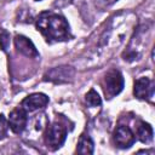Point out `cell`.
I'll list each match as a JSON object with an SVG mask.
<instances>
[{
	"mask_svg": "<svg viewBox=\"0 0 155 155\" xmlns=\"http://www.w3.org/2000/svg\"><path fill=\"white\" fill-rule=\"evenodd\" d=\"M36 28L46 41L57 42L70 39L69 24L64 17L53 12H42L36 18Z\"/></svg>",
	"mask_w": 155,
	"mask_h": 155,
	"instance_id": "1",
	"label": "cell"
},
{
	"mask_svg": "<svg viewBox=\"0 0 155 155\" xmlns=\"http://www.w3.org/2000/svg\"><path fill=\"white\" fill-rule=\"evenodd\" d=\"M124 88V78L116 69L109 70L103 80V90L107 98H113L119 94Z\"/></svg>",
	"mask_w": 155,
	"mask_h": 155,
	"instance_id": "2",
	"label": "cell"
},
{
	"mask_svg": "<svg viewBox=\"0 0 155 155\" xmlns=\"http://www.w3.org/2000/svg\"><path fill=\"white\" fill-rule=\"evenodd\" d=\"M67 137V130L63 125L54 122L53 125H51L47 128L46 136H45V142L47 144V147H50L51 149H57L59 148Z\"/></svg>",
	"mask_w": 155,
	"mask_h": 155,
	"instance_id": "3",
	"label": "cell"
},
{
	"mask_svg": "<svg viewBox=\"0 0 155 155\" xmlns=\"http://www.w3.org/2000/svg\"><path fill=\"white\" fill-rule=\"evenodd\" d=\"M28 122V117H27V111L22 108L18 107L16 109H13L10 113V117H8V127L11 128V131L13 133H22L27 126Z\"/></svg>",
	"mask_w": 155,
	"mask_h": 155,
	"instance_id": "4",
	"label": "cell"
},
{
	"mask_svg": "<svg viewBox=\"0 0 155 155\" xmlns=\"http://www.w3.org/2000/svg\"><path fill=\"white\" fill-rule=\"evenodd\" d=\"M134 140H136V137L130 127L124 125H120L116 127L114 132V142L116 147L121 149H126V148H130L134 143Z\"/></svg>",
	"mask_w": 155,
	"mask_h": 155,
	"instance_id": "5",
	"label": "cell"
},
{
	"mask_svg": "<svg viewBox=\"0 0 155 155\" xmlns=\"http://www.w3.org/2000/svg\"><path fill=\"white\" fill-rule=\"evenodd\" d=\"M74 76V69L71 67H57L48 70L45 74V80H50L53 82H68Z\"/></svg>",
	"mask_w": 155,
	"mask_h": 155,
	"instance_id": "6",
	"label": "cell"
},
{
	"mask_svg": "<svg viewBox=\"0 0 155 155\" xmlns=\"http://www.w3.org/2000/svg\"><path fill=\"white\" fill-rule=\"evenodd\" d=\"M48 103V97L44 93H33L29 94L28 97H25L22 101L21 107L25 110V111H34L38 109H42L47 105Z\"/></svg>",
	"mask_w": 155,
	"mask_h": 155,
	"instance_id": "7",
	"label": "cell"
},
{
	"mask_svg": "<svg viewBox=\"0 0 155 155\" xmlns=\"http://www.w3.org/2000/svg\"><path fill=\"white\" fill-rule=\"evenodd\" d=\"M153 82L151 80H149L148 78H139L136 80L134 82V88H133V93L137 98L139 99H148L153 96Z\"/></svg>",
	"mask_w": 155,
	"mask_h": 155,
	"instance_id": "8",
	"label": "cell"
},
{
	"mask_svg": "<svg viewBox=\"0 0 155 155\" xmlns=\"http://www.w3.org/2000/svg\"><path fill=\"white\" fill-rule=\"evenodd\" d=\"M15 45L18 52H21L22 54L27 56V57H33L36 58L39 56L34 44L31 42V40H29L28 38H25L24 35H16L15 36Z\"/></svg>",
	"mask_w": 155,
	"mask_h": 155,
	"instance_id": "9",
	"label": "cell"
},
{
	"mask_svg": "<svg viewBox=\"0 0 155 155\" xmlns=\"http://www.w3.org/2000/svg\"><path fill=\"white\" fill-rule=\"evenodd\" d=\"M136 132L138 136V139L142 143H149L153 139V128L149 124L144 121H138L136 126Z\"/></svg>",
	"mask_w": 155,
	"mask_h": 155,
	"instance_id": "10",
	"label": "cell"
},
{
	"mask_svg": "<svg viewBox=\"0 0 155 155\" xmlns=\"http://www.w3.org/2000/svg\"><path fill=\"white\" fill-rule=\"evenodd\" d=\"M76 153L79 154H92L93 153V140L88 134H82L79 139Z\"/></svg>",
	"mask_w": 155,
	"mask_h": 155,
	"instance_id": "11",
	"label": "cell"
},
{
	"mask_svg": "<svg viewBox=\"0 0 155 155\" xmlns=\"http://www.w3.org/2000/svg\"><path fill=\"white\" fill-rule=\"evenodd\" d=\"M86 102L91 107H99L102 104V99L94 90H90L88 93H86Z\"/></svg>",
	"mask_w": 155,
	"mask_h": 155,
	"instance_id": "12",
	"label": "cell"
},
{
	"mask_svg": "<svg viewBox=\"0 0 155 155\" xmlns=\"http://www.w3.org/2000/svg\"><path fill=\"white\" fill-rule=\"evenodd\" d=\"M8 46H10V34L5 29L0 28V50L7 51Z\"/></svg>",
	"mask_w": 155,
	"mask_h": 155,
	"instance_id": "13",
	"label": "cell"
},
{
	"mask_svg": "<svg viewBox=\"0 0 155 155\" xmlns=\"http://www.w3.org/2000/svg\"><path fill=\"white\" fill-rule=\"evenodd\" d=\"M7 128H8V126H7L6 119H5V116H4L2 114H0V140L6 137V134H7Z\"/></svg>",
	"mask_w": 155,
	"mask_h": 155,
	"instance_id": "14",
	"label": "cell"
},
{
	"mask_svg": "<svg viewBox=\"0 0 155 155\" xmlns=\"http://www.w3.org/2000/svg\"><path fill=\"white\" fill-rule=\"evenodd\" d=\"M70 2H71V0H56L53 5L54 6H58V7H63V6H67Z\"/></svg>",
	"mask_w": 155,
	"mask_h": 155,
	"instance_id": "15",
	"label": "cell"
},
{
	"mask_svg": "<svg viewBox=\"0 0 155 155\" xmlns=\"http://www.w3.org/2000/svg\"><path fill=\"white\" fill-rule=\"evenodd\" d=\"M35 1H40V0H35Z\"/></svg>",
	"mask_w": 155,
	"mask_h": 155,
	"instance_id": "16",
	"label": "cell"
}]
</instances>
